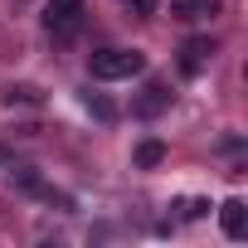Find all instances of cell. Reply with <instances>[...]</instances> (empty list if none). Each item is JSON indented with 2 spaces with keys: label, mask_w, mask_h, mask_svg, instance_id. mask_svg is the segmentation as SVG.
Wrapping results in <instances>:
<instances>
[{
  "label": "cell",
  "mask_w": 248,
  "mask_h": 248,
  "mask_svg": "<svg viewBox=\"0 0 248 248\" xmlns=\"http://www.w3.org/2000/svg\"><path fill=\"white\" fill-rule=\"evenodd\" d=\"M219 229H224L229 238H243V233H248V204H243V200H224V204H219Z\"/></svg>",
  "instance_id": "cell-5"
},
{
  "label": "cell",
  "mask_w": 248,
  "mask_h": 248,
  "mask_svg": "<svg viewBox=\"0 0 248 248\" xmlns=\"http://www.w3.org/2000/svg\"><path fill=\"white\" fill-rule=\"evenodd\" d=\"M141 68H146V54H141V49H97V54H88V73H93L97 83L132 78V73H141Z\"/></svg>",
  "instance_id": "cell-1"
},
{
  "label": "cell",
  "mask_w": 248,
  "mask_h": 248,
  "mask_svg": "<svg viewBox=\"0 0 248 248\" xmlns=\"http://www.w3.org/2000/svg\"><path fill=\"white\" fill-rule=\"evenodd\" d=\"M175 15L180 20H209V15H219V0H175Z\"/></svg>",
  "instance_id": "cell-6"
},
{
  "label": "cell",
  "mask_w": 248,
  "mask_h": 248,
  "mask_svg": "<svg viewBox=\"0 0 248 248\" xmlns=\"http://www.w3.org/2000/svg\"><path fill=\"white\" fill-rule=\"evenodd\" d=\"M83 102H88V107H93L102 122H112V117H117V107H112V102H102V97H93V93H83Z\"/></svg>",
  "instance_id": "cell-8"
},
{
  "label": "cell",
  "mask_w": 248,
  "mask_h": 248,
  "mask_svg": "<svg viewBox=\"0 0 248 248\" xmlns=\"http://www.w3.org/2000/svg\"><path fill=\"white\" fill-rule=\"evenodd\" d=\"M204 209H209V204H204V200H190V204H185V219H200V214H204Z\"/></svg>",
  "instance_id": "cell-11"
},
{
  "label": "cell",
  "mask_w": 248,
  "mask_h": 248,
  "mask_svg": "<svg viewBox=\"0 0 248 248\" xmlns=\"http://www.w3.org/2000/svg\"><path fill=\"white\" fill-rule=\"evenodd\" d=\"M122 5H127L132 15H141V20H146V15H156V0H122Z\"/></svg>",
  "instance_id": "cell-9"
},
{
  "label": "cell",
  "mask_w": 248,
  "mask_h": 248,
  "mask_svg": "<svg viewBox=\"0 0 248 248\" xmlns=\"http://www.w3.org/2000/svg\"><path fill=\"white\" fill-rule=\"evenodd\" d=\"M209 54H214V39H185V49H180V73L195 78V73L209 63Z\"/></svg>",
  "instance_id": "cell-3"
},
{
  "label": "cell",
  "mask_w": 248,
  "mask_h": 248,
  "mask_svg": "<svg viewBox=\"0 0 248 248\" xmlns=\"http://www.w3.org/2000/svg\"><path fill=\"white\" fill-rule=\"evenodd\" d=\"M161 156H166V146H161V141H141V146H137V166H146V170H151V166H161Z\"/></svg>",
  "instance_id": "cell-7"
},
{
  "label": "cell",
  "mask_w": 248,
  "mask_h": 248,
  "mask_svg": "<svg viewBox=\"0 0 248 248\" xmlns=\"http://www.w3.org/2000/svg\"><path fill=\"white\" fill-rule=\"evenodd\" d=\"M166 107H170V88H166V83H146L132 112H137V117H161Z\"/></svg>",
  "instance_id": "cell-4"
},
{
  "label": "cell",
  "mask_w": 248,
  "mask_h": 248,
  "mask_svg": "<svg viewBox=\"0 0 248 248\" xmlns=\"http://www.w3.org/2000/svg\"><path fill=\"white\" fill-rule=\"evenodd\" d=\"M88 20V5L83 0H44V30L54 39H73Z\"/></svg>",
  "instance_id": "cell-2"
},
{
  "label": "cell",
  "mask_w": 248,
  "mask_h": 248,
  "mask_svg": "<svg viewBox=\"0 0 248 248\" xmlns=\"http://www.w3.org/2000/svg\"><path fill=\"white\" fill-rule=\"evenodd\" d=\"M15 102H39V93H34V88H10V107H15Z\"/></svg>",
  "instance_id": "cell-10"
}]
</instances>
